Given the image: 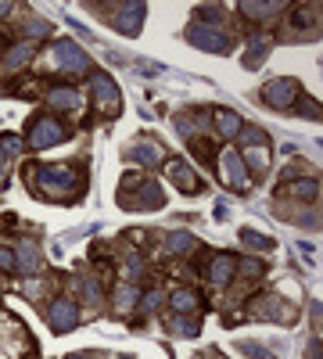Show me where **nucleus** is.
Segmentation results:
<instances>
[{
    "label": "nucleus",
    "mask_w": 323,
    "mask_h": 359,
    "mask_svg": "<svg viewBox=\"0 0 323 359\" xmlns=\"http://www.w3.org/2000/svg\"><path fill=\"white\" fill-rule=\"evenodd\" d=\"M29 183H33V191L43 194L47 201H65V198H72V191L79 187V176L69 165H43V169H29Z\"/></svg>",
    "instance_id": "1"
},
{
    "label": "nucleus",
    "mask_w": 323,
    "mask_h": 359,
    "mask_svg": "<svg viewBox=\"0 0 323 359\" xmlns=\"http://www.w3.org/2000/svg\"><path fill=\"white\" fill-rule=\"evenodd\" d=\"M61 140H69V126H65L61 119H54V115L33 119V126H29V147H36V151H47V147H54V144H61Z\"/></svg>",
    "instance_id": "2"
},
{
    "label": "nucleus",
    "mask_w": 323,
    "mask_h": 359,
    "mask_svg": "<svg viewBox=\"0 0 323 359\" xmlns=\"http://www.w3.org/2000/svg\"><path fill=\"white\" fill-rule=\"evenodd\" d=\"M94 104H97L101 115H119V108H122V94H119V87H115L112 76H104V72L94 76Z\"/></svg>",
    "instance_id": "3"
},
{
    "label": "nucleus",
    "mask_w": 323,
    "mask_h": 359,
    "mask_svg": "<svg viewBox=\"0 0 323 359\" xmlns=\"http://www.w3.org/2000/svg\"><path fill=\"white\" fill-rule=\"evenodd\" d=\"M54 61L69 72V76H83L90 72V58H86V51L79 44H72V40H61V44H54Z\"/></svg>",
    "instance_id": "4"
},
{
    "label": "nucleus",
    "mask_w": 323,
    "mask_h": 359,
    "mask_svg": "<svg viewBox=\"0 0 323 359\" xmlns=\"http://www.w3.org/2000/svg\"><path fill=\"white\" fill-rule=\"evenodd\" d=\"M220 169H223V180L233 187V191H248L251 187V176L241 162V151H223L220 155Z\"/></svg>",
    "instance_id": "5"
},
{
    "label": "nucleus",
    "mask_w": 323,
    "mask_h": 359,
    "mask_svg": "<svg viewBox=\"0 0 323 359\" xmlns=\"http://www.w3.org/2000/svg\"><path fill=\"white\" fill-rule=\"evenodd\" d=\"M47 320H51V327H54L58 334L72 331V327L79 324V306H76L72 299H58V302H51V309H47Z\"/></svg>",
    "instance_id": "6"
},
{
    "label": "nucleus",
    "mask_w": 323,
    "mask_h": 359,
    "mask_svg": "<svg viewBox=\"0 0 323 359\" xmlns=\"http://www.w3.org/2000/svg\"><path fill=\"white\" fill-rule=\"evenodd\" d=\"M263 97L273 108H288L291 101H298V83L295 79H270L263 87Z\"/></svg>",
    "instance_id": "7"
},
{
    "label": "nucleus",
    "mask_w": 323,
    "mask_h": 359,
    "mask_svg": "<svg viewBox=\"0 0 323 359\" xmlns=\"http://www.w3.org/2000/svg\"><path fill=\"white\" fill-rule=\"evenodd\" d=\"M233 273H237V259H233V256H226V251H220V256H212V259H208V273H205V277H208V284H212V287H226Z\"/></svg>",
    "instance_id": "8"
},
{
    "label": "nucleus",
    "mask_w": 323,
    "mask_h": 359,
    "mask_svg": "<svg viewBox=\"0 0 323 359\" xmlns=\"http://www.w3.org/2000/svg\"><path fill=\"white\" fill-rule=\"evenodd\" d=\"M187 40L194 47H201V51H226V36L223 33H215V29H208V26H190L187 29Z\"/></svg>",
    "instance_id": "9"
},
{
    "label": "nucleus",
    "mask_w": 323,
    "mask_h": 359,
    "mask_svg": "<svg viewBox=\"0 0 323 359\" xmlns=\"http://www.w3.org/2000/svg\"><path fill=\"white\" fill-rule=\"evenodd\" d=\"M15 269L22 273V277H36L40 273V248L33 241H22L18 251H15Z\"/></svg>",
    "instance_id": "10"
},
{
    "label": "nucleus",
    "mask_w": 323,
    "mask_h": 359,
    "mask_svg": "<svg viewBox=\"0 0 323 359\" xmlns=\"http://www.w3.org/2000/svg\"><path fill=\"white\" fill-rule=\"evenodd\" d=\"M169 176L180 183V191H187V194H198L201 191V180L194 176V169L187 165V162H169Z\"/></svg>",
    "instance_id": "11"
},
{
    "label": "nucleus",
    "mask_w": 323,
    "mask_h": 359,
    "mask_svg": "<svg viewBox=\"0 0 323 359\" xmlns=\"http://www.w3.org/2000/svg\"><path fill=\"white\" fill-rule=\"evenodd\" d=\"M47 101L54 104V108H61V112H79V108H83V97H79L72 87H54V90L47 94Z\"/></svg>",
    "instance_id": "12"
},
{
    "label": "nucleus",
    "mask_w": 323,
    "mask_h": 359,
    "mask_svg": "<svg viewBox=\"0 0 323 359\" xmlns=\"http://www.w3.org/2000/svg\"><path fill=\"white\" fill-rule=\"evenodd\" d=\"M129 191H140V198L126 201V205H133V208H158L165 201V194L158 191V183H140V187H129Z\"/></svg>",
    "instance_id": "13"
},
{
    "label": "nucleus",
    "mask_w": 323,
    "mask_h": 359,
    "mask_svg": "<svg viewBox=\"0 0 323 359\" xmlns=\"http://www.w3.org/2000/svg\"><path fill=\"white\" fill-rule=\"evenodd\" d=\"M129 158H137L140 165H158L165 158V151H162L158 144H151V140H140V144L129 147Z\"/></svg>",
    "instance_id": "14"
},
{
    "label": "nucleus",
    "mask_w": 323,
    "mask_h": 359,
    "mask_svg": "<svg viewBox=\"0 0 323 359\" xmlns=\"http://www.w3.org/2000/svg\"><path fill=\"white\" fill-rule=\"evenodd\" d=\"M165 248L172 251V256H190V251L198 248V241H194L190 234H183V230H172V234L165 237Z\"/></svg>",
    "instance_id": "15"
},
{
    "label": "nucleus",
    "mask_w": 323,
    "mask_h": 359,
    "mask_svg": "<svg viewBox=\"0 0 323 359\" xmlns=\"http://www.w3.org/2000/svg\"><path fill=\"white\" fill-rule=\"evenodd\" d=\"M172 309H176V312H194V309H198V291H190V287H180V291H172Z\"/></svg>",
    "instance_id": "16"
},
{
    "label": "nucleus",
    "mask_w": 323,
    "mask_h": 359,
    "mask_svg": "<svg viewBox=\"0 0 323 359\" xmlns=\"http://www.w3.org/2000/svg\"><path fill=\"white\" fill-rule=\"evenodd\" d=\"M266 158H270V144H258V147H245L241 151V162H245V169H263L266 165Z\"/></svg>",
    "instance_id": "17"
},
{
    "label": "nucleus",
    "mask_w": 323,
    "mask_h": 359,
    "mask_svg": "<svg viewBox=\"0 0 323 359\" xmlns=\"http://www.w3.org/2000/svg\"><path fill=\"white\" fill-rule=\"evenodd\" d=\"M4 61H8V69H11V72H18V69H26L29 61H33V44H18V47H11Z\"/></svg>",
    "instance_id": "18"
},
{
    "label": "nucleus",
    "mask_w": 323,
    "mask_h": 359,
    "mask_svg": "<svg viewBox=\"0 0 323 359\" xmlns=\"http://www.w3.org/2000/svg\"><path fill=\"white\" fill-rule=\"evenodd\" d=\"M215 122H220V133L223 137H237V133H241V119H237L233 112H226V108H215Z\"/></svg>",
    "instance_id": "19"
},
{
    "label": "nucleus",
    "mask_w": 323,
    "mask_h": 359,
    "mask_svg": "<svg viewBox=\"0 0 323 359\" xmlns=\"http://www.w3.org/2000/svg\"><path fill=\"white\" fill-rule=\"evenodd\" d=\"M172 334H183V337H194V334H198V324H194L190 320V316H183V312H176V316H172Z\"/></svg>",
    "instance_id": "20"
},
{
    "label": "nucleus",
    "mask_w": 323,
    "mask_h": 359,
    "mask_svg": "<svg viewBox=\"0 0 323 359\" xmlns=\"http://www.w3.org/2000/svg\"><path fill=\"white\" fill-rule=\"evenodd\" d=\"M241 241L255 251H270L273 248V237H263V234H255V230H241Z\"/></svg>",
    "instance_id": "21"
},
{
    "label": "nucleus",
    "mask_w": 323,
    "mask_h": 359,
    "mask_svg": "<svg viewBox=\"0 0 323 359\" xmlns=\"http://www.w3.org/2000/svg\"><path fill=\"white\" fill-rule=\"evenodd\" d=\"M137 299H140V291H137V287H119V294H115V309H119V312L133 309V306H137Z\"/></svg>",
    "instance_id": "22"
},
{
    "label": "nucleus",
    "mask_w": 323,
    "mask_h": 359,
    "mask_svg": "<svg viewBox=\"0 0 323 359\" xmlns=\"http://www.w3.org/2000/svg\"><path fill=\"white\" fill-rule=\"evenodd\" d=\"M270 44H273V40H266V36H258V40H251V51H248V65H258V61H263V54L270 51Z\"/></svg>",
    "instance_id": "23"
},
{
    "label": "nucleus",
    "mask_w": 323,
    "mask_h": 359,
    "mask_svg": "<svg viewBox=\"0 0 323 359\" xmlns=\"http://www.w3.org/2000/svg\"><path fill=\"white\" fill-rule=\"evenodd\" d=\"M291 194H295V198H306V201H316V194H320V191H316V180H301V183H295Z\"/></svg>",
    "instance_id": "24"
},
{
    "label": "nucleus",
    "mask_w": 323,
    "mask_h": 359,
    "mask_svg": "<svg viewBox=\"0 0 323 359\" xmlns=\"http://www.w3.org/2000/svg\"><path fill=\"white\" fill-rule=\"evenodd\" d=\"M241 11L251 18H270L273 11H280V4H241Z\"/></svg>",
    "instance_id": "25"
},
{
    "label": "nucleus",
    "mask_w": 323,
    "mask_h": 359,
    "mask_svg": "<svg viewBox=\"0 0 323 359\" xmlns=\"http://www.w3.org/2000/svg\"><path fill=\"white\" fill-rule=\"evenodd\" d=\"M258 144H270L263 130H241V151L245 147H258Z\"/></svg>",
    "instance_id": "26"
},
{
    "label": "nucleus",
    "mask_w": 323,
    "mask_h": 359,
    "mask_svg": "<svg viewBox=\"0 0 323 359\" xmlns=\"http://www.w3.org/2000/svg\"><path fill=\"white\" fill-rule=\"evenodd\" d=\"M241 352H245V356H251V359H273V352H270V349L255 345V342H241Z\"/></svg>",
    "instance_id": "27"
},
{
    "label": "nucleus",
    "mask_w": 323,
    "mask_h": 359,
    "mask_svg": "<svg viewBox=\"0 0 323 359\" xmlns=\"http://www.w3.org/2000/svg\"><path fill=\"white\" fill-rule=\"evenodd\" d=\"M237 269H241L245 277H263V262H258V259H241Z\"/></svg>",
    "instance_id": "28"
},
{
    "label": "nucleus",
    "mask_w": 323,
    "mask_h": 359,
    "mask_svg": "<svg viewBox=\"0 0 323 359\" xmlns=\"http://www.w3.org/2000/svg\"><path fill=\"white\" fill-rule=\"evenodd\" d=\"M26 33H29V36H47L51 26L43 22V18H29V22H26Z\"/></svg>",
    "instance_id": "29"
},
{
    "label": "nucleus",
    "mask_w": 323,
    "mask_h": 359,
    "mask_svg": "<svg viewBox=\"0 0 323 359\" xmlns=\"http://www.w3.org/2000/svg\"><path fill=\"white\" fill-rule=\"evenodd\" d=\"M140 306H144L147 312H151V309H158V306H162V291H147V294H144V302H140Z\"/></svg>",
    "instance_id": "30"
},
{
    "label": "nucleus",
    "mask_w": 323,
    "mask_h": 359,
    "mask_svg": "<svg viewBox=\"0 0 323 359\" xmlns=\"http://www.w3.org/2000/svg\"><path fill=\"white\" fill-rule=\"evenodd\" d=\"M0 269H15V251H8V248H0Z\"/></svg>",
    "instance_id": "31"
},
{
    "label": "nucleus",
    "mask_w": 323,
    "mask_h": 359,
    "mask_svg": "<svg viewBox=\"0 0 323 359\" xmlns=\"http://www.w3.org/2000/svg\"><path fill=\"white\" fill-rule=\"evenodd\" d=\"M309 359H320V342H313V345H309Z\"/></svg>",
    "instance_id": "32"
},
{
    "label": "nucleus",
    "mask_w": 323,
    "mask_h": 359,
    "mask_svg": "<svg viewBox=\"0 0 323 359\" xmlns=\"http://www.w3.org/2000/svg\"><path fill=\"white\" fill-rule=\"evenodd\" d=\"M69 359H94L90 352H76V356H69Z\"/></svg>",
    "instance_id": "33"
},
{
    "label": "nucleus",
    "mask_w": 323,
    "mask_h": 359,
    "mask_svg": "<svg viewBox=\"0 0 323 359\" xmlns=\"http://www.w3.org/2000/svg\"><path fill=\"white\" fill-rule=\"evenodd\" d=\"M8 11H11V4H0V18H4Z\"/></svg>",
    "instance_id": "34"
},
{
    "label": "nucleus",
    "mask_w": 323,
    "mask_h": 359,
    "mask_svg": "<svg viewBox=\"0 0 323 359\" xmlns=\"http://www.w3.org/2000/svg\"><path fill=\"white\" fill-rule=\"evenodd\" d=\"M122 359H133V356H122Z\"/></svg>",
    "instance_id": "35"
},
{
    "label": "nucleus",
    "mask_w": 323,
    "mask_h": 359,
    "mask_svg": "<svg viewBox=\"0 0 323 359\" xmlns=\"http://www.w3.org/2000/svg\"><path fill=\"white\" fill-rule=\"evenodd\" d=\"M0 44H4V36H0Z\"/></svg>",
    "instance_id": "36"
}]
</instances>
